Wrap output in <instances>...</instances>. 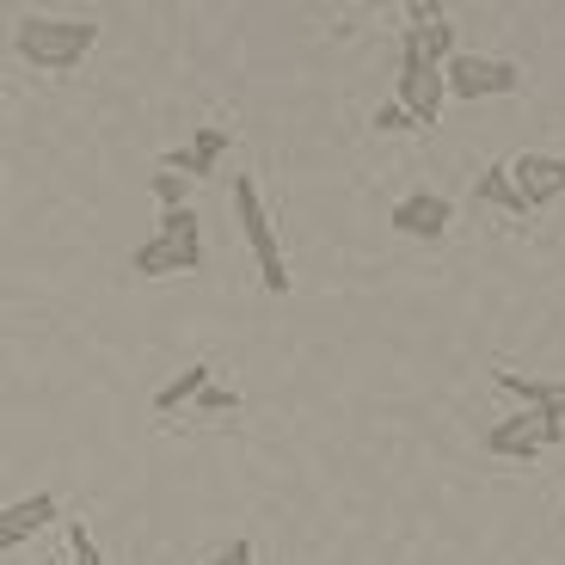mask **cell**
I'll use <instances>...</instances> for the list:
<instances>
[{"label": "cell", "instance_id": "6da1fadb", "mask_svg": "<svg viewBox=\"0 0 565 565\" xmlns=\"http://www.w3.org/2000/svg\"><path fill=\"white\" fill-rule=\"evenodd\" d=\"M93 43H99V25L93 19H56V13H31L19 19L13 31V50L43 74H68L93 56Z\"/></svg>", "mask_w": 565, "mask_h": 565}, {"label": "cell", "instance_id": "7a4b0ae2", "mask_svg": "<svg viewBox=\"0 0 565 565\" xmlns=\"http://www.w3.org/2000/svg\"><path fill=\"white\" fill-rule=\"evenodd\" d=\"M227 198H234L241 234H246V246H253V258H258V282H265L270 296H289V258H282L277 227H270L265 203H258V184L253 179H234V184H227Z\"/></svg>", "mask_w": 565, "mask_h": 565}, {"label": "cell", "instance_id": "3957f363", "mask_svg": "<svg viewBox=\"0 0 565 565\" xmlns=\"http://www.w3.org/2000/svg\"><path fill=\"white\" fill-rule=\"evenodd\" d=\"M480 443H486V455H504V461H535L541 449L565 443V424H553L547 412L523 406V412H510V418H498Z\"/></svg>", "mask_w": 565, "mask_h": 565}, {"label": "cell", "instance_id": "277c9868", "mask_svg": "<svg viewBox=\"0 0 565 565\" xmlns=\"http://www.w3.org/2000/svg\"><path fill=\"white\" fill-rule=\"evenodd\" d=\"M443 74H449V99H504V93L523 86V68H516V62L480 56V50H461Z\"/></svg>", "mask_w": 565, "mask_h": 565}, {"label": "cell", "instance_id": "5b68a950", "mask_svg": "<svg viewBox=\"0 0 565 565\" xmlns=\"http://www.w3.org/2000/svg\"><path fill=\"white\" fill-rule=\"evenodd\" d=\"M399 105H406L412 117H418V129H437L443 124V99H449V74L437 68V62H424L418 50H406L399 43Z\"/></svg>", "mask_w": 565, "mask_h": 565}, {"label": "cell", "instance_id": "8992f818", "mask_svg": "<svg viewBox=\"0 0 565 565\" xmlns=\"http://www.w3.org/2000/svg\"><path fill=\"white\" fill-rule=\"evenodd\" d=\"M449 222H455V203L443 198V191H412V198H399L394 215H387V227L406 234V241H443Z\"/></svg>", "mask_w": 565, "mask_h": 565}, {"label": "cell", "instance_id": "52a82bcc", "mask_svg": "<svg viewBox=\"0 0 565 565\" xmlns=\"http://www.w3.org/2000/svg\"><path fill=\"white\" fill-rule=\"evenodd\" d=\"M227 141H234V129H222V124L198 129V136L184 141V148H167V154H160V172H184V179H215V167H222V154H227Z\"/></svg>", "mask_w": 565, "mask_h": 565}, {"label": "cell", "instance_id": "ba28073f", "mask_svg": "<svg viewBox=\"0 0 565 565\" xmlns=\"http://www.w3.org/2000/svg\"><path fill=\"white\" fill-rule=\"evenodd\" d=\"M510 179L529 198V210H547L565 198V160L559 154H516L510 160Z\"/></svg>", "mask_w": 565, "mask_h": 565}, {"label": "cell", "instance_id": "9c48e42d", "mask_svg": "<svg viewBox=\"0 0 565 565\" xmlns=\"http://www.w3.org/2000/svg\"><path fill=\"white\" fill-rule=\"evenodd\" d=\"M510 399H523V406L547 412L553 424H565V375H516V369H498L492 375Z\"/></svg>", "mask_w": 565, "mask_h": 565}, {"label": "cell", "instance_id": "30bf717a", "mask_svg": "<svg viewBox=\"0 0 565 565\" xmlns=\"http://www.w3.org/2000/svg\"><path fill=\"white\" fill-rule=\"evenodd\" d=\"M56 516H62L56 492H31V498H19V504H7L0 510V547H19L25 535H38V529L56 523Z\"/></svg>", "mask_w": 565, "mask_h": 565}, {"label": "cell", "instance_id": "8fae6325", "mask_svg": "<svg viewBox=\"0 0 565 565\" xmlns=\"http://www.w3.org/2000/svg\"><path fill=\"white\" fill-rule=\"evenodd\" d=\"M129 270H136V277H191V270H203V258L172 246L167 234H148V241L129 253Z\"/></svg>", "mask_w": 565, "mask_h": 565}, {"label": "cell", "instance_id": "7c38bea8", "mask_svg": "<svg viewBox=\"0 0 565 565\" xmlns=\"http://www.w3.org/2000/svg\"><path fill=\"white\" fill-rule=\"evenodd\" d=\"M210 387H215V369H210V363H191V369H179V375H172V382L154 394V412H160V418H172L179 406H191V399H203Z\"/></svg>", "mask_w": 565, "mask_h": 565}, {"label": "cell", "instance_id": "4fadbf2b", "mask_svg": "<svg viewBox=\"0 0 565 565\" xmlns=\"http://www.w3.org/2000/svg\"><path fill=\"white\" fill-rule=\"evenodd\" d=\"M473 203H492V210L529 215V198L516 191V179H510V160H504V167H486V172H480V184H473Z\"/></svg>", "mask_w": 565, "mask_h": 565}, {"label": "cell", "instance_id": "5bb4252c", "mask_svg": "<svg viewBox=\"0 0 565 565\" xmlns=\"http://www.w3.org/2000/svg\"><path fill=\"white\" fill-rule=\"evenodd\" d=\"M406 50H418L424 62H437V68H449L461 50H455V25L449 19H437V25H412L406 31Z\"/></svg>", "mask_w": 565, "mask_h": 565}, {"label": "cell", "instance_id": "9a60e30c", "mask_svg": "<svg viewBox=\"0 0 565 565\" xmlns=\"http://www.w3.org/2000/svg\"><path fill=\"white\" fill-rule=\"evenodd\" d=\"M154 198L160 210H191V179L184 172H154Z\"/></svg>", "mask_w": 565, "mask_h": 565}, {"label": "cell", "instance_id": "2e32d148", "mask_svg": "<svg viewBox=\"0 0 565 565\" xmlns=\"http://www.w3.org/2000/svg\"><path fill=\"white\" fill-rule=\"evenodd\" d=\"M68 553H74V565H105V553H99V541L86 535V523H68Z\"/></svg>", "mask_w": 565, "mask_h": 565}, {"label": "cell", "instance_id": "e0dca14e", "mask_svg": "<svg viewBox=\"0 0 565 565\" xmlns=\"http://www.w3.org/2000/svg\"><path fill=\"white\" fill-rule=\"evenodd\" d=\"M203 565H258V553H253V541H246V535H234L227 547H215Z\"/></svg>", "mask_w": 565, "mask_h": 565}, {"label": "cell", "instance_id": "ac0fdd59", "mask_svg": "<svg viewBox=\"0 0 565 565\" xmlns=\"http://www.w3.org/2000/svg\"><path fill=\"white\" fill-rule=\"evenodd\" d=\"M375 129H382V136H399V129H418V117L394 99V105H382V111H375Z\"/></svg>", "mask_w": 565, "mask_h": 565}, {"label": "cell", "instance_id": "d6986e66", "mask_svg": "<svg viewBox=\"0 0 565 565\" xmlns=\"http://www.w3.org/2000/svg\"><path fill=\"white\" fill-rule=\"evenodd\" d=\"M198 406H203V412H234V406H241V399H234V387H222V382H215L210 394L198 399Z\"/></svg>", "mask_w": 565, "mask_h": 565}, {"label": "cell", "instance_id": "ffe728a7", "mask_svg": "<svg viewBox=\"0 0 565 565\" xmlns=\"http://www.w3.org/2000/svg\"><path fill=\"white\" fill-rule=\"evenodd\" d=\"M43 565H62V559H43Z\"/></svg>", "mask_w": 565, "mask_h": 565}]
</instances>
